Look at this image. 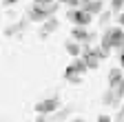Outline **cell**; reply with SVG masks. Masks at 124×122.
<instances>
[{"mask_svg":"<svg viewBox=\"0 0 124 122\" xmlns=\"http://www.w3.org/2000/svg\"><path fill=\"white\" fill-rule=\"evenodd\" d=\"M58 7H60V2H53V5H33V7L27 11V20L29 22H40V24H44L46 20L55 18Z\"/></svg>","mask_w":124,"mask_h":122,"instance_id":"6da1fadb","label":"cell"},{"mask_svg":"<svg viewBox=\"0 0 124 122\" xmlns=\"http://www.w3.org/2000/svg\"><path fill=\"white\" fill-rule=\"evenodd\" d=\"M100 47L106 53H111V49H124V29L122 27H106V31L102 33Z\"/></svg>","mask_w":124,"mask_h":122,"instance_id":"7a4b0ae2","label":"cell"},{"mask_svg":"<svg viewBox=\"0 0 124 122\" xmlns=\"http://www.w3.org/2000/svg\"><path fill=\"white\" fill-rule=\"evenodd\" d=\"M89 71V67H86V62L82 58H73L71 60V65L64 69V80L67 82H80L82 80V75Z\"/></svg>","mask_w":124,"mask_h":122,"instance_id":"3957f363","label":"cell"},{"mask_svg":"<svg viewBox=\"0 0 124 122\" xmlns=\"http://www.w3.org/2000/svg\"><path fill=\"white\" fill-rule=\"evenodd\" d=\"M104 58H108V53H106L102 47H95V49H89V47H84L82 60L86 62V67H89V69H98V67H100V62H102Z\"/></svg>","mask_w":124,"mask_h":122,"instance_id":"277c9868","label":"cell"},{"mask_svg":"<svg viewBox=\"0 0 124 122\" xmlns=\"http://www.w3.org/2000/svg\"><path fill=\"white\" fill-rule=\"evenodd\" d=\"M60 98H46V100H40L38 104H33V109H36V113L38 115H51V113H55L58 109H60Z\"/></svg>","mask_w":124,"mask_h":122,"instance_id":"5b68a950","label":"cell"},{"mask_svg":"<svg viewBox=\"0 0 124 122\" xmlns=\"http://www.w3.org/2000/svg\"><path fill=\"white\" fill-rule=\"evenodd\" d=\"M67 20H69L73 27H86V24H91L93 16H91V13H86V11H82V9H69V11H67Z\"/></svg>","mask_w":124,"mask_h":122,"instance_id":"8992f818","label":"cell"},{"mask_svg":"<svg viewBox=\"0 0 124 122\" xmlns=\"http://www.w3.org/2000/svg\"><path fill=\"white\" fill-rule=\"evenodd\" d=\"M71 40L80 42V44H89V42L93 40V33L89 31L86 27H73V29H71Z\"/></svg>","mask_w":124,"mask_h":122,"instance_id":"52a82bcc","label":"cell"},{"mask_svg":"<svg viewBox=\"0 0 124 122\" xmlns=\"http://www.w3.org/2000/svg\"><path fill=\"white\" fill-rule=\"evenodd\" d=\"M80 9L91 13V16H102V9H104V2L102 0H82L80 2Z\"/></svg>","mask_w":124,"mask_h":122,"instance_id":"ba28073f","label":"cell"},{"mask_svg":"<svg viewBox=\"0 0 124 122\" xmlns=\"http://www.w3.org/2000/svg\"><path fill=\"white\" fill-rule=\"evenodd\" d=\"M64 49H67V53L71 56V58H82V53H84V44H80V42H75V40H67L64 42Z\"/></svg>","mask_w":124,"mask_h":122,"instance_id":"9c48e42d","label":"cell"},{"mask_svg":"<svg viewBox=\"0 0 124 122\" xmlns=\"http://www.w3.org/2000/svg\"><path fill=\"white\" fill-rule=\"evenodd\" d=\"M124 82V75H122V67H111V71H108V89H115Z\"/></svg>","mask_w":124,"mask_h":122,"instance_id":"30bf717a","label":"cell"},{"mask_svg":"<svg viewBox=\"0 0 124 122\" xmlns=\"http://www.w3.org/2000/svg\"><path fill=\"white\" fill-rule=\"evenodd\" d=\"M60 27V22H58V18H51V20H46L42 27H40V38L44 40V38H49L53 31H55V29Z\"/></svg>","mask_w":124,"mask_h":122,"instance_id":"8fae6325","label":"cell"},{"mask_svg":"<svg viewBox=\"0 0 124 122\" xmlns=\"http://www.w3.org/2000/svg\"><path fill=\"white\" fill-rule=\"evenodd\" d=\"M24 27H27V22H24V20H20L18 24H13V27H7V29H5V36H13L16 31H20V29H24Z\"/></svg>","mask_w":124,"mask_h":122,"instance_id":"7c38bea8","label":"cell"},{"mask_svg":"<svg viewBox=\"0 0 124 122\" xmlns=\"http://www.w3.org/2000/svg\"><path fill=\"white\" fill-rule=\"evenodd\" d=\"M122 7H124V0H111V11L115 13V16L122 13Z\"/></svg>","mask_w":124,"mask_h":122,"instance_id":"4fadbf2b","label":"cell"},{"mask_svg":"<svg viewBox=\"0 0 124 122\" xmlns=\"http://www.w3.org/2000/svg\"><path fill=\"white\" fill-rule=\"evenodd\" d=\"M58 2L60 5H69L71 9H80V2H82V0H58Z\"/></svg>","mask_w":124,"mask_h":122,"instance_id":"5bb4252c","label":"cell"},{"mask_svg":"<svg viewBox=\"0 0 124 122\" xmlns=\"http://www.w3.org/2000/svg\"><path fill=\"white\" fill-rule=\"evenodd\" d=\"M111 16H113V11H111V9H108V11H104L102 16H100V24H106V22H108V18H111Z\"/></svg>","mask_w":124,"mask_h":122,"instance_id":"9a60e30c","label":"cell"},{"mask_svg":"<svg viewBox=\"0 0 124 122\" xmlns=\"http://www.w3.org/2000/svg\"><path fill=\"white\" fill-rule=\"evenodd\" d=\"M58 0H33V5H53Z\"/></svg>","mask_w":124,"mask_h":122,"instance_id":"2e32d148","label":"cell"},{"mask_svg":"<svg viewBox=\"0 0 124 122\" xmlns=\"http://www.w3.org/2000/svg\"><path fill=\"white\" fill-rule=\"evenodd\" d=\"M16 2H20V0H2V7H11V5H16Z\"/></svg>","mask_w":124,"mask_h":122,"instance_id":"e0dca14e","label":"cell"},{"mask_svg":"<svg viewBox=\"0 0 124 122\" xmlns=\"http://www.w3.org/2000/svg\"><path fill=\"white\" fill-rule=\"evenodd\" d=\"M98 122H111V115H104V113H102V115L98 118Z\"/></svg>","mask_w":124,"mask_h":122,"instance_id":"ac0fdd59","label":"cell"},{"mask_svg":"<svg viewBox=\"0 0 124 122\" xmlns=\"http://www.w3.org/2000/svg\"><path fill=\"white\" fill-rule=\"evenodd\" d=\"M117 22H120V27L124 29V13H120V16H117Z\"/></svg>","mask_w":124,"mask_h":122,"instance_id":"d6986e66","label":"cell"},{"mask_svg":"<svg viewBox=\"0 0 124 122\" xmlns=\"http://www.w3.org/2000/svg\"><path fill=\"white\" fill-rule=\"evenodd\" d=\"M120 67H122V69H124V49H122V51H120Z\"/></svg>","mask_w":124,"mask_h":122,"instance_id":"ffe728a7","label":"cell"},{"mask_svg":"<svg viewBox=\"0 0 124 122\" xmlns=\"http://www.w3.org/2000/svg\"><path fill=\"white\" fill-rule=\"evenodd\" d=\"M69 122H86L84 118H73V120H69Z\"/></svg>","mask_w":124,"mask_h":122,"instance_id":"44dd1931","label":"cell"}]
</instances>
